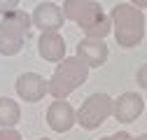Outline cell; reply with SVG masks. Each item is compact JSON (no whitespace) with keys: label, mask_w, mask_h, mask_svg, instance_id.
I'll return each instance as SVG.
<instances>
[{"label":"cell","mask_w":147,"mask_h":140,"mask_svg":"<svg viewBox=\"0 0 147 140\" xmlns=\"http://www.w3.org/2000/svg\"><path fill=\"white\" fill-rule=\"evenodd\" d=\"M100 140H133V138L128 135L126 131H117V133H112V135H103Z\"/></svg>","instance_id":"2e32d148"},{"label":"cell","mask_w":147,"mask_h":140,"mask_svg":"<svg viewBox=\"0 0 147 140\" xmlns=\"http://www.w3.org/2000/svg\"><path fill=\"white\" fill-rule=\"evenodd\" d=\"M89 70L91 68L80 56H65L56 65L54 75L49 77V94L54 98H68L72 91H77L80 86L86 82Z\"/></svg>","instance_id":"3957f363"},{"label":"cell","mask_w":147,"mask_h":140,"mask_svg":"<svg viewBox=\"0 0 147 140\" xmlns=\"http://www.w3.org/2000/svg\"><path fill=\"white\" fill-rule=\"evenodd\" d=\"M47 124L51 131L65 133L77 124V112L65 98H54V103L47 108Z\"/></svg>","instance_id":"8992f818"},{"label":"cell","mask_w":147,"mask_h":140,"mask_svg":"<svg viewBox=\"0 0 147 140\" xmlns=\"http://www.w3.org/2000/svg\"><path fill=\"white\" fill-rule=\"evenodd\" d=\"M0 140H24V138L14 129H0Z\"/></svg>","instance_id":"4fadbf2b"},{"label":"cell","mask_w":147,"mask_h":140,"mask_svg":"<svg viewBox=\"0 0 147 140\" xmlns=\"http://www.w3.org/2000/svg\"><path fill=\"white\" fill-rule=\"evenodd\" d=\"M142 96L140 94H133V91H126L121 94L119 98L112 100V114L117 121H121V124H131V121H136L142 112Z\"/></svg>","instance_id":"9c48e42d"},{"label":"cell","mask_w":147,"mask_h":140,"mask_svg":"<svg viewBox=\"0 0 147 140\" xmlns=\"http://www.w3.org/2000/svg\"><path fill=\"white\" fill-rule=\"evenodd\" d=\"M40 140H49V138H40Z\"/></svg>","instance_id":"d6986e66"},{"label":"cell","mask_w":147,"mask_h":140,"mask_svg":"<svg viewBox=\"0 0 147 140\" xmlns=\"http://www.w3.org/2000/svg\"><path fill=\"white\" fill-rule=\"evenodd\" d=\"M38 54L49 63H61L65 59V40L59 30H45L38 38Z\"/></svg>","instance_id":"30bf717a"},{"label":"cell","mask_w":147,"mask_h":140,"mask_svg":"<svg viewBox=\"0 0 147 140\" xmlns=\"http://www.w3.org/2000/svg\"><path fill=\"white\" fill-rule=\"evenodd\" d=\"M16 94L26 103H38L40 98H45L49 94V79H45L38 73H24L16 77Z\"/></svg>","instance_id":"52a82bcc"},{"label":"cell","mask_w":147,"mask_h":140,"mask_svg":"<svg viewBox=\"0 0 147 140\" xmlns=\"http://www.w3.org/2000/svg\"><path fill=\"white\" fill-rule=\"evenodd\" d=\"M107 117H112V98L107 94H91L77 110V124L86 131H94Z\"/></svg>","instance_id":"5b68a950"},{"label":"cell","mask_w":147,"mask_h":140,"mask_svg":"<svg viewBox=\"0 0 147 140\" xmlns=\"http://www.w3.org/2000/svg\"><path fill=\"white\" fill-rule=\"evenodd\" d=\"M19 7V0H0V16Z\"/></svg>","instance_id":"9a60e30c"},{"label":"cell","mask_w":147,"mask_h":140,"mask_svg":"<svg viewBox=\"0 0 147 140\" xmlns=\"http://www.w3.org/2000/svg\"><path fill=\"white\" fill-rule=\"evenodd\" d=\"M133 140H147V133H142V135H138V138H133Z\"/></svg>","instance_id":"ac0fdd59"},{"label":"cell","mask_w":147,"mask_h":140,"mask_svg":"<svg viewBox=\"0 0 147 140\" xmlns=\"http://www.w3.org/2000/svg\"><path fill=\"white\" fill-rule=\"evenodd\" d=\"M30 21H33L35 28H40L45 33V30H59L65 21V16H63V9L56 3H40V5L33 7Z\"/></svg>","instance_id":"ba28073f"},{"label":"cell","mask_w":147,"mask_h":140,"mask_svg":"<svg viewBox=\"0 0 147 140\" xmlns=\"http://www.w3.org/2000/svg\"><path fill=\"white\" fill-rule=\"evenodd\" d=\"M107 14H110V24L115 28V40H117L119 47L133 49L142 42V38H145V14H142V9H138L131 3H119Z\"/></svg>","instance_id":"7a4b0ae2"},{"label":"cell","mask_w":147,"mask_h":140,"mask_svg":"<svg viewBox=\"0 0 147 140\" xmlns=\"http://www.w3.org/2000/svg\"><path fill=\"white\" fill-rule=\"evenodd\" d=\"M136 82L142 86V89H147V63H142L138 68V73H136Z\"/></svg>","instance_id":"5bb4252c"},{"label":"cell","mask_w":147,"mask_h":140,"mask_svg":"<svg viewBox=\"0 0 147 140\" xmlns=\"http://www.w3.org/2000/svg\"><path fill=\"white\" fill-rule=\"evenodd\" d=\"M75 56H80L89 68H100L105 65L110 51H107V44L103 40H96V38H84L77 42V51Z\"/></svg>","instance_id":"8fae6325"},{"label":"cell","mask_w":147,"mask_h":140,"mask_svg":"<svg viewBox=\"0 0 147 140\" xmlns=\"http://www.w3.org/2000/svg\"><path fill=\"white\" fill-rule=\"evenodd\" d=\"M63 16L68 21L77 24L80 30L86 38L103 40L105 35L112 33V24H110V14L103 9L100 3L96 0H65L61 5Z\"/></svg>","instance_id":"6da1fadb"},{"label":"cell","mask_w":147,"mask_h":140,"mask_svg":"<svg viewBox=\"0 0 147 140\" xmlns=\"http://www.w3.org/2000/svg\"><path fill=\"white\" fill-rule=\"evenodd\" d=\"M33 28L30 14L24 9H12L3 14L0 19V54L3 56H14L19 54L26 44V35Z\"/></svg>","instance_id":"277c9868"},{"label":"cell","mask_w":147,"mask_h":140,"mask_svg":"<svg viewBox=\"0 0 147 140\" xmlns=\"http://www.w3.org/2000/svg\"><path fill=\"white\" fill-rule=\"evenodd\" d=\"M21 119V108L12 98H0V129H14Z\"/></svg>","instance_id":"7c38bea8"},{"label":"cell","mask_w":147,"mask_h":140,"mask_svg":"<svg viewBox=\"0 0 147 140\" xmlns=\"http://www.w3.org/2000/svg\"><path fill=\"white\" fill-rule=\"evenodd\" d=\"M131 5H136L138 9H147V0H131Z\"/></svg>","instance_id":"e0dca14e"}]
</instances>
